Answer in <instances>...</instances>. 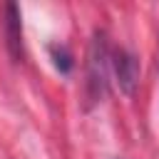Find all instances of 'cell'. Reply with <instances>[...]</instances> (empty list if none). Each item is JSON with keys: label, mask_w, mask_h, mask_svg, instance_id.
I'll list each match as a JSON object with an SVG mask.
<instances>
[{"label": "cell", "mask_w": 159, "mask_h": 159, "mask_svg": "<svg viewBox=\"0 0 159 159\" xmlns=\"http://www.w3.org/2000/svg\"><path fill=\"white\" fill-rule=\"evenodd\" d=\"M2 32H5V45L10 57L17 62L22 60V15L15 2L5 5V17H2Z\"/></svg>", "instance_id": "3"}, {"label": "cell", "mask_w": 159, "mask_h": 159, "mask_svg": "<svg viewBox=\"0 0 159 159\" xmlns=\"http://www.w3.org/2000/svg\"><path fill=\"white\" fill-rule=\"evenodd\" d=\"M109 65H112V75H114L119 92L132 97L137 92V84H139V60H137V55L127 47H117V50H112Z\"/></svg>", "instance_id": "2"}, {"label": "cell", "mask_w": 159, "mask_h": 159, "mask_svg": "<svg viewBox=\"0 0 159 159\" xmlns=\"http://www.w3.org/2000/svg\"><path fill=\"white\" fill-rule=\"evenodd\" d=\"M50 60H52V65L57 67V72H62V75H70L72 67H75V57H72V52L67 50V45H62V42L50 45Z\"/></svg>", "instance_id": "4"}, {"label": "cell", "mask_w": 159, "mask_h": 159, "mask_svg": "<svg viewBox=\"0 0 159 159\" xmlns=\"http://www.w3.org/2000/svg\"><path fill=\"white\" fill-rule=\"evenodd\" d=\"M157 67H159V42H157Z\"/></svg>", "instance_id": "5"}, {"label": "cell", "mask_w": 159, "mask_h": 159, "mask_svg": "<svg viewBox=\"0 0 159 159\" xmlns=\"http://www.w3.org/2000/svg\"><path fill=\"white\" fill-rule=\"evenodd\" d=\"M112 47L107 42L104 30H94L89 52H87V72H84V99L87 107L99 104L109 92V77H112Z\"/></svg>", "instance_id": "1"}]
</instances>
